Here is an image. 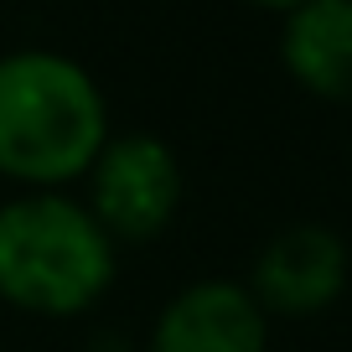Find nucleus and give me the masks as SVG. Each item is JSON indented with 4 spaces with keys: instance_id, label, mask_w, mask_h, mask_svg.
I'll use <instances>...</instances> for the list:
<instances>
[{
    "instance_id": "obj_2",
    "label": "nucleus",
    "mask_w": 352,
    "mask_h": 352,
    "mask_svg": "<svg viewBox=\"0 0 352 352\" xmlns=\"http://www.w3.org/2000/svg\"><path fill=\"white\" fill-rule=\"evenodd\" d=\"M120 280V243L67 187L0 202V300L42 321L94 311Z\"/></svg>"
},
{
    "instance_id": "obj_6",
    "label": "nucleus",
    "mask_w": 352,
    "mask_h": 352,
    "mask_svg": "<svg viewBox=\"0 0 352 352\" xmlns=\"http://www.w3.org/2000/svg\"><path fill=\"white\" fill-rule=\"evenodd\" d=\"M280 63L311 99L352 104V0H306L285 11Z\"/></svg>"
},
{
    "instance_id": "obj_4",
    "label": "nucleus",
    "mask_w": 352,
    "mask_h": 352,
    "mask_svg": "<svg viewBox=\"0 0 352 352\" xmlns=\"http://www.w3.org/2000/svg\"><path fill=\"white\" fill-rule=\"evenodd\" d=\"M347 280H352L347 239L327 223H290L259 249L254 275L243 285L254 290V300L264 306L270 321L275 316L306 321L337 306L347 296Z\"/></svg>"
},
{
    "instance_id": "obj_1",
    "label": "nucleus",
    "mask_w": 352,
    "mask_h": 352,
    "mask_svg": "<svg viewBox=\"0 0 352 352\" xmlns=\"http://www.w3.org/2000/svg\"><path fill=\"white\" fill-rule=\"evenodd\" d=\"M109 135V94L73 52H0V182L16 192L73 187Z\"/></svg>"
},
{
    "instance_id": "obj_7",
    "label": "nucleus",
    "mask_w": 352,
    "mask_h": 352,
    "mask_svg": "<svg viewBox=\"0 0 352 352\" xmlns=\"http://www.w3.org/2000/svg\"><path fill=\"white\" fill-rule=\"evenodd\" d=\"M249 6H259V11H296V6H306V0H249Z\"/></svg>"
},
{
    "instance_id": "obj_5",
    "label": "nucleus",
    "mask_w": 352,
    "mask_h": 352,
    "mask_svg": "<svg viewBox=\"0 0 352 352\" xmlns=\"http://www.w3.org/2000/svg\"><path fill=\"white\" fill-rule=\"evenodd\" d=\"M145 352H270V316L243 280H192L155 311Z\"/></svg>"
},
{
    "instance_id": "obj_3",
    "label": "nucleus",
    "mask_w": 352,
    "mask_h": 352,
    "mask_svg": "<svg viewBox=\"0 0 352 352\" xmlns=\"http://www.w3.org/2000/svg\"><path fill=\"white\" fill-rule=\"evenodd\" d=\"M182 155L151 130H114L83 171V202L114 243H151L182 212Z\"/></svg>"
}]
</instances>
